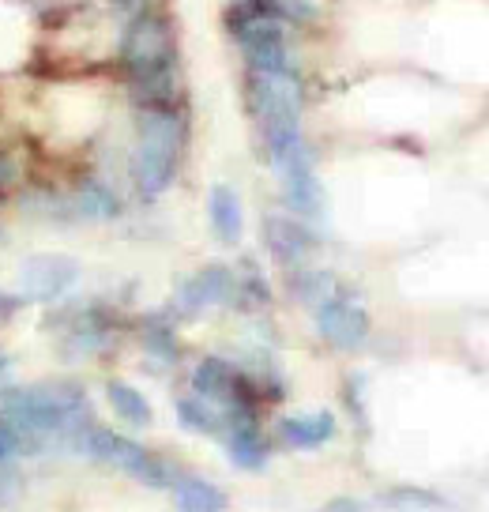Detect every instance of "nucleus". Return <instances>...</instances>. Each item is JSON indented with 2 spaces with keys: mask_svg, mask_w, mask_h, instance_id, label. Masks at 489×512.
Instances as JSON below:
<instances>
[{
  "mask_svg": "<svg viewBox=\"0 0 489 512\" xmlns=\"http://www.w3.org/2000/svg\"><path fill=\"white\" fill-rule=\"evenodd\" d=\"M185 151V117L170 106H136V147H132V181L140 196H162L174 185L177 162Z\"/></svg>",
  "mask_w": 489,
  "mask_h": 512,
  "instance_id": "nucleus-1",
  "label": "nucleus"
},
{
  "mask_svg": "<svg viewBox=\"0 0 489 512\" xmlns=\"http://www.w3.org/2000/svg\"><path fill=\"white\" fill-rule=\"evenodd\" d=\"M117 61L125 68L128 83L177 68L174 23L162 16V12H155V8H140V12L125 23V31H121Z\"/></svg>",
  "mask_w": 489,
  "mask_h": 512,
  "instance_id": "nucleus-2",
  "label": "nucleus"
},
{
  "mask_svg": "<svg viewBox=\"0 0 489 512\" xmlns=\"http://www.w3.org/2000/svg\"><path fill=\"white\" fill-rule=\"evenodd\" d=\"M76 452H79V456H91V460H98V464L117 467V471L132 475V479L143 482V486H155V490H162V486H174V479H177L174 467L166 464L162 456L147 452L140 441H132V437H125V433L98 426V422L87 430V437L79 441Z\"/></svg>",
  "mask_w": 489,
  "mask_h": 512,
  "instance_id": "nucleus-3",
  "label": "nucleus"
},
{
  "mask_svg": "<svg viewBox=\"0 0 489 512\" xmlns=\"http://www.w3.org/2000/svg\"><path fill=\"white\" fill-rule=\"evenodd\" d=\"M226 23H230L234 42L241 46V57L249 64V72H298L279 16L256 12V8H234L226 16Z\"/></svg>",
  "mask_w": 489,
  "mask_h": 512,
  "instance_id": "nucleus-4",
  "label": "nucleus"
},
{
  "mask_svg": "<svg viewBox=\"0 0 489 512\" xmlns=\"http://www.w3.org/2000/svg\"><path fill=\"white\" fill-rule=\"evenodd\" d=\"M192 396L207 400L219 411H234V407H253L256 384L226 358H204L192 369Z\"/></svg>",
  "mask_w": 489,
  "mask_h": 512,
  "instance_id": "nucleus-5",
  "label": "nucleus"
},
{
  "mask_svg": "<svg viewBox=\"0 0 489 512\" xmlns=\"http://www.w3.org/2000/svg\"><path fill=\"white\" fill-rule=\"evenodd\" d=\"M313 313H316V332L324 336V343H332L335 351H358L365 339H369V313L343 287L335 290L332 298H324Z\"/></svg>",
  "mask_w": 489,
  "mask_h": 512,
  "instance_id": "nucleus-6",
  "label": "nucleus"
},
{
  "mask_svg": "<svg viewBox=\"0 0 489 512\" xmlns=\"http://www.w3.org/2000/svg\"><path fill=\"white\" fill-rule=\"evenodd\" d=\"M79 283V264L61 253H38L19 268V298L23 302H61Z\"/></svg>",
  "mask_w": 489,
  "mask_h": 512,
  "instance_id": "nucleus-7",
  "label": "nucleus"
},
{
  "mask_svg": "<svg viewBox=\"0 0 489 512\" xmlns=\"http://www.w3.org/2000/svg\"><path fill=\"white\" fill-rule=\"evenodd\" d=\"M237 294V272L226 264H207L196 275H189L174 294L177 317H200L211 305H230Z\"/></svg>",
  "mask_w": 489,
  "mask_h": 512,
  "instance_id": "nucleus-8",
  "label": "nucleus"
},
{
  "mask_svg": "<svg viewBox=\"0 0 489 512\" xmlns=\"http://www.w3.org/2000/svg\"><path fill=\"white\" fill-rule=\"evenodd\" d=\"M275 170L283 177L286 208L294 211L298 219H320V215H324V189H320V181H316L313 151H301L294 159L279 162Z\"/></svg>",
  "mask_w": 489,
  "mask_h": 512,
  "instance_id": "nucleus-9",
  "label": "nucleus"
},
{
  "mask_svg": "<svg viewBox=\"0 0 489 512\" xmlns=\"http://www.w3.org/2000/svg\"><path fill=\"white\" fill-rule=\"evenodd\" d=\"M264 245L283 268H301L316 253V234L294 215H268L264 219Z\"/></svg>",
  "mask_w": 489,
  "mask_h": 512,
  "instance_id": "nucleus-10",
  "label": "nucleus"
},
{
  "mask_svg": "<svg viewBox=\"0 0 489 512\" xmlns=\"http://www.w3.org/2000/svg\"><path fill=\"white\" fill-rule=\"evenodd\" d=\"M110 336H113L110 317L102 309H95V305H83L64 324L61 351L64 358H95V354H102L110 347Z\"/></svg>",
  "mask_w": 489,
  "mask_h": 512,
  "instance_id": "nucleus-11",
  "label": "nucleus"
},
{
  "mask_svg": "<svg viewBox=\"0 0 489 512\" xmlns=\"http://www.w3.org/2000/svg\"><path fill=\"white\" fill-rule=\"evenodd\" d=\"M68 196V208H72V223L87 219V223H110L121 215V196L102 181V177H79Z\"/></svg>",
  "mask_w": 489,
  "mask_h": 512,
  "instance_id": "nucleus-12",
  "label": "nucleus"
},
{
  "mask_svg": "<svg viewBox=\"0 0 489 512\" xmlns=\"http://www.w3.org/2000/svg\"><path fill=\"white\" fill-rule=\"evenodd\" d=\"M207 219H211V230L222 245H237L241 241V230H245V215H241V196H237L230 185H215L211 196H207Z\"/></svg>",
  "mask_w": 489,
  "mask_h": 512,
  "instance_id": "nucleus-13",
  "label": "nucleus"
},
{
  "mask_svg": "<svg viewBox=\"0 0 489 512\" xmlns=\"http://www.w3.org/2000/svg\"><path fill=\"white\" fill-rule=\"evenodd\" d=\"M279 437L290 448H320L335 437V418L328 411H309V415H290L279 422Z\"/></svg>",
  "mask_w": 489,
  "mask_h": 512,
  "instance_id": "nucleus-14",
  "label": "nucleus"
},
{
  "mask_svg": "<svg viewBox=\"0 0 489 512\" xmlns=\"http://www.w3.org/2000/svg\"><path fill=\"white\" fill-rule=\"evenodd\" d=\"M174 505L177 512H222L226 509V494L215 482L200 479V475H177Z\"/></svg>",
  "mask_w": 489,
  "mask_h": 512,
  "instance_id": "nucleus-15",
  "label": "nucleus"
},
{
  "mask_svg": "<svg viewBox=\"0 0 489 512\" xmlns=\"http://www.w3.org/2000/svg\"><path fill=\"white\" fill-rule=\"evenodd\" d=\"M106 400H110L113 415L121 418L125 426L143 430V426H151V422H155V411H151V403H147V396H143L136 384L110 381L106 384Z\"/></svg>",
  "mask_w": 489,
  "mask_h": 512,
  "instance_id": "nucleus-16",
  "label": "nucleus"
},
{
  "mask_svg": "<svg viewBox=\"0 0 489 512\" xmlns=\"http://www.w3.org/2000/svg\"><path fill=\"white\" fill-rule=\"evenodd\" d=\"M177 422L192 433H222V411L211 407L207 400H200V396L177 400Z\"/></svg>",
  "mask_w": 489,
  "mask_h": 512,
  "instance_id": "nucleus-17",
  "label": "nucleus"
},
{
  "mask_svg": "<svg viewBox=\"0 0 489 512\" xmlns=\"http://www.w3.org/2000/svg\"><path fill=\"white\" fill-rule=\"evenodd\" d=\"M290 290H294V298H301L305 305H320L324 298H332L339 283H335V275L328 272H309V268H298L294 279H290Z\"/></svg>",
  "mask_w": 489,
  "mask_h": 512,
  "instance_id": "nucleus-18",
  "label": "nucleus"
},
{
  "mask_svg": "<svg viewBox=\"0 0 489 512\" xmlns=\"http://www.w3.org/2000/svg\"><path fill=\"white\" fill-rule=\"evenodd\" d=\"M143 351L151 354V358H158V362H177V351H181V347H177L174 328L162 317L143 324Z\"/></svg>",
  "mask_w": 489,
  "mask_h": 512,
  "instance_id": "nucleus-19",
  "label": "nucleus"
},
{
  "mask_svg": "<svg viewBox=\"0 0 489 512\" xmlns=\"http://www.w3.org/2000/svg\"><path fill=\"white\" fill-rule=\"evenodd\" d=\"M388 505L395 512H441L444 501L437 494H429V490H414V486H399L388 494Z\"/></svg>",
  "mask_w": 489,
  "mask_h": 512,
  "instance_id": "nucleus-20",
  "label": "nucleus"
},
{
  "mask_svg": "<svg viewBox=\"0 0 489 512\" xmlns=\"http://www.w3.org/2000/svg\"><path fill=\"white\" fill-rule=\"evenodd\" d=\"M16 185H19V162L8 151H0V196H8Z\"/></svg>",
  "mask_w": 489,
  "mask_h": 512,
  "instance_id": "nucleus-21",
  "label": "nucleus"
},
{
  "mask_svg": "<svg viewBox=\"0 0 489 512\" xmlns=\"http://www.w3.org/2000/svg\"><path fill=\"white\" fill-rule=\"evenodd\" d=\"M16 490H19V471L8 464H0V501H8Z\"/></svg>",
  "mask_w": 489,
  "mask_h": 512,
  "instance_id": "nucleus-22",
  "label": "nucleus"
},
{
  "mask_svg": "<svg viewBox=\"0 0 489 512\" xmlns=\"http://www.w3.org/2000/svg\"><path fill=\"white\" fill-rule=\"evenodd\" d=\"M19 309H23V298H19V294H12V290H0V324L16 317Z\"/></svg>",
  "mask_w": 489,
  "mask_h": 512,
  "instance_id": "nucleus-23",
  "label": "nucleus"
},
{
  "mask_svg": "<svg viewBox=\"0 0 489 512\" xmlns=\"http://www.w3.org/2000/svg\"><path fill=\"white\" fill-rule=\"evenodd\" d=\"M324 512H362V505H358V501H350V497H335Z\"/></svg>",
  "mask_w": 489,
  "mask_h": 512,
  "instance_id": "nucleus-24",
  "label": "nucleus"
},
{
  "mask_svg": "<svg viewBox=\"0 0 489 512\" xmlns=\"http://www.w3.org/2000/svg\"><path fill=\"white\" fill-rule=\"evenodd\" d=\"M4 373H8V354L0 351V377H4Z\"/></svg>",
  "mask_w": 489,
  "mask_h": 512,
  "instance_id": "nucleus-25",
  "label": "nucleus"
},
{
  "mask_svg": "<svg viewBox=\"0 0 489 512\" xmlns=\"http://www.w3.org/2000/svg\"><path fill=\"white\" fill-rule=\"evenodd\" d=\"M8 460V445H4V437H0V464Z\"/></svg>",
  "mask_w": 489,
  "mask_h": 512,
  "instance_id": "nucleus-26",
  "label": "nucleus"
},
{
  "mask_svg": "<svg viewBox=\"0 0 489 512\" xmlns=\"http://www.w3.org/2000/svg\"><path fill=\"white\" fill-rule=\"evenodd\" d=\"M110 4H132V0H110Z\"/></svg>",
  "mask_w": 489,
  "mask_h": 512,
  "instance_id": "nucleus-27",
  "label": "nucleus"
},
{
  "mask_svg": "<svg viewBox=\"0 0 489 512\" xmlns=\"http://www.w3.org/2000/svg\"><path fill=\"white\" fill-rule=\"evenodd\" d=\"M0 241H4V226H0Z\"/></svg>",
  "mask_w": 489,
  "mask_h": 512,
  "instance_id": "nucleus-28",
  "label": "nucleus"
}]
</instances>
